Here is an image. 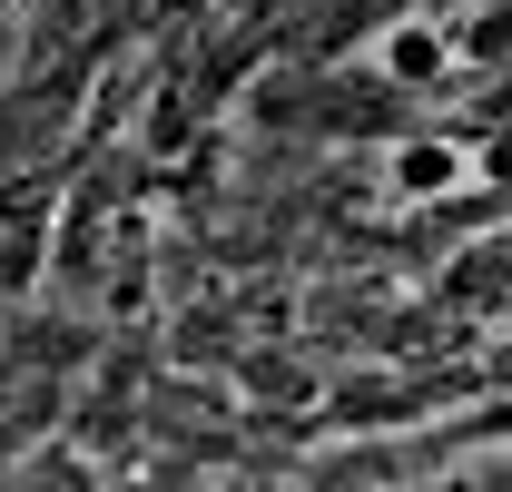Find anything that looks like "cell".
<instances>
[{"instance_id":"1","label":"cell","mask_w":512,"mask_h":492,"mask_svg":"<svg viewBox=\"0 0 512 492\" xmlns=\"http://www.w3.org/2000/svg\"><path fill=\"white\" fill-rule=\"evenodd\" d=\"M394 178L414 187V197H434V187L453 178V158H444V148H404V158H394Z\"/></svg>"}]
</instances>
